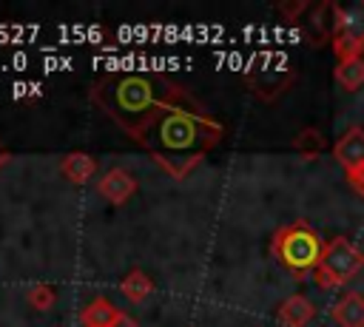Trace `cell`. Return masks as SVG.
Here are the masks:
<instances>
[{
    "label": "cell",
    "instance_id": "2",
    "mask_svg": "<svg viewBox=\"0 0 364 327\" xmlns=\"http://www.w3.org/2000/svg\"><path fill=\"white\" fill-rule=\"evenodd\" d=\"M179 85H173L162 74L151 71H122V74H108L102 77L91 97L108 111L114 122H119L131 136L154 117L156 108H162Z\"/></svg>",
    "mask_w": 364,
    "mask_h": 327
},
{
    "label": "cell",
    "instance_id": "15",
    "mask_svg": "<svg viewBox=\"0 0 364 327\" xmlns=\"http://www.w3.org/2000/svg\"><path fill=\"white\" fill-rule=\"evenodd\" d=\"M31 299H34L37 307H46V304H51V290L48 287H34L31 290Z\"/></svg>",
    "mask_w": 364,
    "mask_h": 327
},
{
    "label": "cell",
    "instance_id": "14",
    "mask_svg": "<svg viewBox=\"0 0 364 327\" xmlns=\"http://www.w3.org/2000/svg\"><path fill=\"white\" fill-rule=\"evenodd\" d=\"M296 148H299L301 154H307V156H316V154L324 148V136H321L316 128H307V131H301V134L296 136Z\"/></svg>",
    "mask_w": 364,
    "mask_h": 327
},
{
    "label": "cell",
    "instance_id": "12",
    "mask_svg": "<svg viewBox=\"0 0 364 327\" xmlns=\"http://www.w3.org/2000/svg\"><path fill=\"white\" fill-rule=\"evenodd\" d=\"M63 173L71 179V182H85L91 173H94V159L91 156H85V154H71V156H65V162H63Z\"/></svg>",
    "mask_w": 364,
    "mask_h": 327
},
{
    "label": "cell",
    "instance_id": "3",
    "mask_svg": "<svg viewBox=\"0 0 364 327\" xmlns=\"http://www.w3.org/2000/svg\"><path fill=\"white\" fill-rule=\"evenodd\" d=\"M273 253L287 270L301 276V273H310L318 267L324 242L307 222H293V225L279 227V233L273 236Z\"/></svg>",
    "mask_w": 364,
    "mask_h": 327
},
{
    "label": "cell",
    "instance_id": "6",
    "mask_svg": "<svg viewBox=\"0 0 364 327\" xmlns=\"http://www.w3.org/2000/svg\"><path fill=\"white\" fill-rule=\"evenodd\" d=\"M333 156L338 159V165L347 171V173H355V171H364V128L361 125H353L341 134V139L333 145Z\"/></svg>",
    "mask_w": 364,
    "mask_h": 327
},
{
    "label": "cell",
    "instance_id": "11",
    "mask_svg": "<svg viewBox=\"0 0 364 327\" xmlns=\"http://www.w3.org/2000/svg\"><path fill=\"white\" fill-rule=\"evenodd\" d=\"M117 310L105 301V299H97V301H91L85 310H82V321H85V327H111L114 321H117Z\"/></svg>",
    "mask_w": 364,
    "mask_h": 327
},
{
    "label": "cell",
    "instance_id": "9",
    "mask_svg": "<svg viewBox=\"0 0 364 327\" xmlns=\"http://www.w3.org/2000/svg\"><path fill=\"white\" fill-rule=\"evenodd\" d=\"M100 191H102L105 199H111L114 205H119V202H125V199L136 191V182H134L122 168H114V171H108V173L102 176Z\"/></svg>",
    "mask_w": 364,
    "mask_h": 327
},
{
    "label": "cell",
    "instance_id": "8",
    "mask_svg": "<svg viewBox=\"0 0 364 327\" xmlns=\"http://www.w3.org/2000/svg\"><path fill=\"white\" fill-rule=\"evenodd\" d=\"M313 316H316V307H313V301H310L307 296H301V293H293V296L284 299L282 307H279V321H282V327H307V324L313 321Z\"/></svg>",
    "mask_w": 364,
    "mask_h": 327
},
{
    "label": "cell",
    "instance_id": "10",
    "mask_svg": "<svg viewBox=\"0 0 364 327\" xmlns=\"http://www.w3.org/2000/svg\"><path fill=\"white\" fill-rule=\"evenodd\" d=\"M336 82L344 91H358L364 85V57H353V60H341L336 65Z\"/></svg>",
    "mask_w": 364,
    "mask_h": 327
},
{
    "label": "cell",
    "instance_id": "16",
    "mask_svg": "<svg viewBox=\"0 0 364 327\" xmlns=\"http://www.w3.org/2000/svg\"><path fill=\"white\" fill-rule=\"evenodd\" d=\"M347 179H350V188L364 199V171H355V173H347Z\"/></svg>",
    "mask_w": 364,
    "mask_h": 327
},
{
    "label": "cell",
    "instance_id": "17",
    "mask_svg": "<svg viewBox=\"0 0 364 327\" xmlns=\"http://www.w3.org/2000/svg\"><path fill=\"white\" fill-rule=\"evenodd\" d=\"M111 327H139V324H136V321H134L131 316H125V313H119V316H117V321H114Z\"/></svg>",
    "mask_w": 364,
    "mask_h": 327
},
{
    "label": "cell",
    "instance_id": "13",
    "mask_svg": "<svg viewBox=\"0 0 364 327\" xmlns=\"http://www.w3.org/2000/svg\"><path fill=\"white\" fill-rule=\"evenodd\" d=\"M122 293H125L131 301H142V299L151 293V282H148V276L139 273V270L128 273L125 282H122Z\"/></svg>",
    "mask_w": 364,
    "mask_h": 327
},
{
    "label": "cell",
    "instance_id": "4",
    "mask_svg": "<svg viewBox=\"0 0 364 327\" xmlns=\"http://www.w3.org/2000/svg\"><path fill=\"white\" fill-rule=\"evenodd\" d=\"M364 267V253L358 245H353L347 236H336L324 245V253H321V262L318 267L313 270L316 276V284L324 287V290H333V287H344L347 282H353Z\"/></svg>",
    "mask_w": 364,
    "mask_h": 327
},
{
    "label": "cell",
    "instance_id": "7",
    "mask_svg": "<svg viewBox=\"0 0 364 327\" xmlns=\"http://www.w3.org/2000/svg\"><path fill=\"white\" fill-rule=\"evenodd\" d=\"M330 316L338 327H364V293H355V290L341 293Z\"/></svg>",
    "mask_w": 364,
    "mask_h": 327
},
{
    "label": "cell",
    "instance_id": "5",
    "mask_svg": "<svg viewBox=\"0 0 364 327\" xmlns=\"http://www.w3.org/2000/svg\"><path fill=\"white\" fill-rule=\"evenodd\" d=\"M333 54L341 60L361 57L364 51V0L347 3L336 9V28H333Z\"/></svg>",
    "mask_w": 364,
    "mask_h": 327
},
{
    "label": "cell",
    "instance_id": "1",
    "mask_svg": "<svg viewBox=\"0 0 364 327\" xmlns=\"http://www.w3.org/2000/svg\"><path fill=\"white\" fill-rule=\"evenodd\" d=\"M222 136V128L179 88L154 117L134 134L173 173H185Z\"/></svg>",
    "mask_w": 364,
    "mask_h": 327
}]
</instances>
